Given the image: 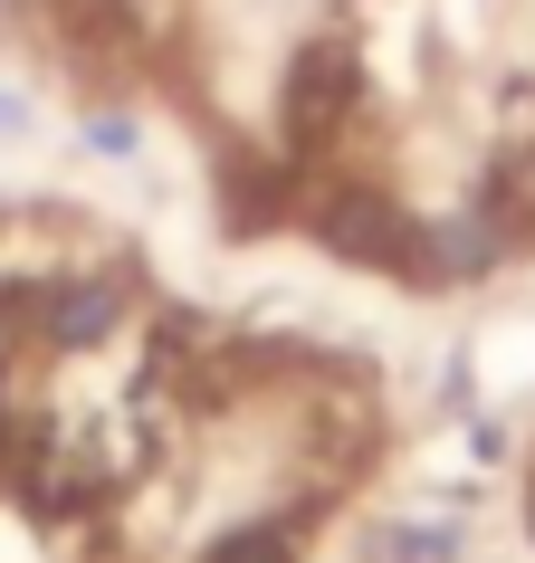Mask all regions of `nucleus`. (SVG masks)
Listing matches in <instances>:
<instances>
[{
  "label": "nucleus",
  "instance_id": "obj_1",
  "mask_svg": "<svg viewBox=\"0 0 535 563\" xmlns=\"http://www.w3.org/2000/svg\"><path fill=\"white\" fill-rule=\"evenodd\" d=\"M297 220L354 267H402L421 277V220L363 173H297Z\"/></svg>",
  "mask_w": 535,
  "mask_h": 563
},
{
  "label": "nucleus",
  "instance_id": "obj_2",
  "mask_svg": "<svg viewBox=\"0 0 535 563\" xmlns=\"http://www.w3.org/2000/svg\"><path fill=\"white\" fill-rule=\"evenodd\" d=\"M363 106V58H354V38L326 30V38H306L297 67H287V163L297 173H316L326 163V144L354 124Z\"/></svg>",
  "mask_w": 535,
  "mask_h": 563
},
{
  "label": "nucleus",
  "instance_id": "obj_3",
  "mask_svg": "<svg viewBox=\"0 0 535 563\" xmlns=\"http://www.w3.org/2000/svg\"><path fill=\"white\" fill-rule=\"evenodd\" d=\"M124 306H134V287H124L116 267L106 277H58L48 287V354H96L124 325Z\"/></svg>",
  "mask_w": 535,
  "mask_h": 563
},
{
  "label": "nucleus",
  "instance_id": "obj_4",
  "mask_svg": "<svg viewBox=\"0 0 535 563\" xmlns=\"http://www.w3.org/2000/svg\"><path fill=\"white\" fill-rule=\"evenodd\" d=\"M478 210H488V230H498L506 249H526V239H535V134H516V144L488 163Z\"/></svg>",
  "mask_w": 535,
  "mask_h": 563
},
{
  "label": "nucleus",
  "instance_id": "obj_5",
  "mask_svg": "<svg viewBox=\"0 0 535 563\" xmlns=\"http://www.w3.org/2000/svg\"><path fill=\"white\" fill-rule=\"evenodd\" d=\"M287 210H297V173H277V163H230L220 173V220L230 230H268Z\"/></svg>",
  "mask_w": 535,
  "mask_h": 563
},
{
  "label": "nucleus",
  "instance_id": "obj_6",
  "mask_svg": "<svg viewBox=\"0 0 535 563\" xmlns=\"http://www.w3.org/2000/svg\"><path fill=\"white\" fill-rule=\"evenodd\" d=\"M30 354H48V287H39V277H10V287H0V383Z\"/></svg>",
  "mask_w": 535,
  "mask_h": 563
},
{
  "label": "nucleus",
  "instance_id": "obj_7",
  "mask_svg": "<svg viewBox=\"0 0 535 563\" xmlns=\"http://www.w3.org/2000/svg\"><path fill=\"white\" fill-rule=\"evenodd\" d=\"M201 563H297V516H268V526H239L220 534Z\"/></svg>",
  "mask_w": 535,
  "mask_h": 563
},
{
  "label": "nucleus",
  "instance_id": "obj_8",
  "mask_svg": "<svg viewBox=\"0 0 535 563\" xmlns=\"http://www.w3.org/2000/svg\"><path fill=\"white\" fill-rule=\"evenodd\" d=\"M440 554H449V534H440V526H402V534L383 544V563H440Z\"/></svg>",
  "mask_w": 535,
  "mask_h": 563
},
{
  "label": "nucleus",
  "instance_id": "obj_9",
  "mask_svg": "<svg viewBox=\"0 0 535 563\" xmlns=\"http://www.w3.org/2000/svg\"><path fill=\"white\" fill-rule=\"evenodd\" d=\"M526 526H535V497H526Z\"/></svg>",
  "mask_w": 535,
  "mask_h": 563
}]
</instances>
